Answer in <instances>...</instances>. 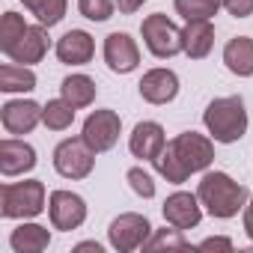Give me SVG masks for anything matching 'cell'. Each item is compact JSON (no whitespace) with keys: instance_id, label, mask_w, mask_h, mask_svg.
I'll list each match as a JSON object with an SVG mask.
<instances>
[{"instance_id":"1","label":"cell","mask_w":253,"mask_h":253,"mask_svg":"<svg viewBox=\"0 0 253 253\" xmlns=\"http://www.w3.org/2000/svg\"><path fill=\"white\" fill-rule=\"evenodd\" d=\"M197 197H200L203 209H206L211 217L229 220V217H235L238 211H244L250 194H247V188H244L241 182H235L229 173L214 170V173H206V176L200 179Z\"/></svg>"},{"instance_id":"2","label":"cell","mask_w":253,"mask_h":253,"mask_svg":"<svg viewBox=\"0 0 253 253\" xmlns=\"http://www.w3.org/2000/svg\"><path fill=\"white\" fill-rule=\"evenodd\" d=\"M203 125L214 143H238L247 134V110L241 95H223L209 101L203 110Z\"/></svg>"},{"instance_id":"3","label":"cell","mask_w":253,"mask_h":253,"mask_svg":"<svg viewBox=\"0 0 253 253\" xmlns=\"http://www.w3.org/2000/svg\"><path fill=\"white\" fill-rule=\"evenodd\" d=\"M45 206V185L39 179H27V182H12L0 188V214L9 220H27L42 214Z\"/></svg>"},{"instance_id":"4","label":"cell","mask_w":253,"mask_h":253,"mask_svg":"<svg viewBox=\"0 0 253 253\" xmlns=\"http://www.w3.org/2000/svg\"><path fill=\"white\" fill-rule=\"evenodd\" d=\"M140 36H143V45L149 48V54L158 60H170V57L182 54V30L161 12L143 18Z\"/></svg>"},{"instance_id":"5","label":"cell","mask_w":253,"mask_h":253,"mask_svg":"<svg viewBox=\"0 0 253 253\" xmlns=\"http://www.w3.org/2000/svg\"><path fill=\"white\" fill-rule=\"evenodd\" d=\"M95 167V152L84 137H66L54 149V170L63 179H86Z\"/></svg>"},{"instance_id":"6","label":"cell","mask_w":253,"mask_h":253,"mask_svg":"<svg viewBox=\"0 0 253 253\" xmlns=\"http://www.w3.org/2000/svg\"><path fill=\"white\" fill-rule=\"evenodd\" d=\"M152 235V223L146 214H137V211H125L119 217L110 220L107 226V238H110V247L119 250V253H131V250H140Z\"/></svg>"},{"instance_id":"7","label":"cell","mask_w":253,"mask_h":253,"mask_svg":"<svg viewBox=\"0 0 253 253\" xmlns=\"http://www.w3.org/2000/svg\"><path fill=\"white\" fill-rule=\"evenodd\" d=\"M119 131H122V119H119V113L110 110V107H101V110H92V113L86 116L81 137H84V140L92 146V152L98 155V152H107V149L116 146Z\"/></svg>"},{"instance_id":"8","label":"cell","mask_w":253,"mask_h":253,"mask_svg":"<svg viewBox=\"0 0 253 253\" xmlns=\"http://www.w3.org/2000/svg\"><path fill=\"white\" fill-rule=\"evenodd\" d=\"M173 152L179 155V161L185 164V170L194 176V173H206L214 161V143L211 137L206 134H197V131H182L179 137L170 140Z\"/></svg>"},{"instance_id":"9","label":"cell","mask_w":253,"mask_h":253,"mask_svg":"<svg viewBox=\"0 0 253 253\" xmlns=\"http://www.w3.org/2000/svg\"><path fill=\"white\" fill-rule=\"evenodd\" d=\"M48 214H51L54 229L72 232L86 220V203H84V197H78L72 191H54L48 197Z\"/></svg>"},{"instance_id":"10","label":"cell","mask_w":253,"mask_h":253,"mask_svg":"<svg viewBox=\"0 0 253 253\" xmlns=\"http://www.w3.org/2000/svg\"><path fill=\"white\" fill-rule=\"evenodd\" d=\"M161 211H164V220H167L170 226L182 229V232L200 226V220H203V203H200L197 194H188V191L170 194V197L164 200Z\"/></svg>"},{"instance_id":"11","label":"cell","mask_w":253,"mask_h":253,"mask_svg":"<svg viewBox=\"0 0 253 253\" xmlns=\"http://www.w3.org/2000/svg\"><path fill=\"white\" fill-rule=\"evenodd\" d=\"M104 63L116 75H128L140 66V48L128 33H110L104 39Z\"/></svg>"},{"instance_id":"12","label":"cell","mask_w":253,"mask_h":253,"mask_svg":"<svg viewBox=\"0 0 253 253\" xmlns=\"http://www.w3.org/2000/svg\"><path fill=\"white\" fill-rule=\"evenodd\" d=\"M0 122H3L6 134H30L42 122V104L30 98H15L0 107Z\"/></svg>"},{"instance_id":"13","label":"cell","mask_w":253,"mask_h":253,"mask_svg":"<svg viewBox=\"0 0 253 253\" xmlns=\"http://www.w3.org/2000/svg\"><path fill=\"white\" fill-rule=\"evenodd\" d=\"M36 167V149L18 137H3L0 140V173L6 179L24 176Z\"/></svg>"},{"instance_id":"14","label":"cell","mask_w":253,"mask_h":253,"mask_svg":"<svg viewBox=\"0 0 253 253\" xmlns=\"http://www.w3.org/2000/svg\"><path fill=\"white\" fill-rule=\"evenodd\" d=\"M137 89H140V98L149 104H170L179 95V78L170 69H149L140 78Z\"/></svg>"},{"instance_id":"15","label":"cell","mask_w":253,"mask_h":253,"mask_svg":"<svg viewBox=\"0 0 253 253\" xmlns=\"http://www.w3.org/2000/svg\"><path fill=\"white\" fill-rule=\"evenodd\" d=\"M164 146H167L164 128H161L158 122H152V119L137 122L134 131H131V137H128V149H131V155L140 158V161H155Z\"/></svg>"},{"instance_id":"16","label":"cell","mask_w":253,"mask_h":253,"mask_svg":"<svg viewBox=\"0 0 253 253\" xmlns=\"http://www.w3.org/2000/svg\"><path fill=\"white\" fill-rule=\"evenodd\" d=\"M48 54V33H45V24H30L24 30V36L6 51V57L12 63H21V66H33V63H42Z\"/></svg>"},{"instance_id":"17","label":"cell","mask_w":253,"mask_h":253,"mask_svg":"<svg viewBox=\"0 0 253 253\" xmlns=\"http://www.w3.org/2000/svg\"><path fill=\"white\" fill-rule=\"evenodd\" d=\"M95 57V39L86 30H69L57 42V60L66 66H86Z\"/></svg>"},{"instance_id":"18","label":"cell","mask_w":253,"mask_h":253,"mask_svg":"<svg viewBox=\"0 0 253 253\" xmlns=\"http://www.w3.org/2000/svg\"><path fill=\"white\" fill-rule=\"evenodd\" d=\"M211 45H214V24H211V18L188 21L182 27V54H188L191 60H206L211 54Z\"/></svg>"},{"instance_id":"19","label":"cell","mask_w":253,"mask_h":253,"mask_svg":"<svg viewBox=\"0 0 253 253\" xmlns=\"http://www.w3.org/2000/svg\"><path fill=\"white\" fill-rule=\"evenodd\" d=\"M223 63L232 75L250 78L253 75V39L250 36H235L223 48Z\"/></svg>"},{"instance_id":"20","label":"cell","mask_w":253,"mask_h":253,"mask_svg":"<svg viewBox=\"0 0 253 253\" xmlns=\"http://www.w3.org/2000/svg\"><path fill=\"white\" fill-rule=\"evenodd\" d=\"M9 244L15 253H42L51 244V232L48 226H39V223H21L12 229Z\"/></svg>"},{"instance_id":"21","label":"cell","mask_w":253,"mask_h":253,"mask_svg":"<svg viewBox=\"0 0 253 253\" xmlns=\"http://www.w3.org/2000/svg\"><path fill=\"white\" fill-rule=\"evenodd\" d=\"M60 95H63L69 104H75L78 110H81V107H89V104L95 101V81H92L89 75H69V78H63V84H60Z\"/></svg>"},{"instance_id":"22","label":"cell","mask_w":253,"mask_h":253,"mask_svg":"<svg viewBox=\"0 0 253 253\" xmlns=\"http://www.w3.org/2000/svg\"><path fill=\"white\" fill-rule=\"evenodd\" d=\"M0 89L3 92H30V89H36V72L21 63L0 66Z\"/></svg>"},{"instance_id":"23","label":"cell","mask_w":253,"mask_h":253,"mask_svg":"<svg viewBox=\"0 0 253 253\" xmlns=\"http://www.w3.org/2000/svg\"><path fill=\"white\" fill-rule=\"evenodd\" d=\"M75 104H69L63 95L60 98H51L45 107H42V122H45V128L51 131H66L72 128V122H75Z\"/></svg>"},{"instance_id":"24","label":"cell","mask_w":253,"mask_h":253,"mask_svg":"<svg viewBox=\"0 0 253 253\" xmlns=\"http://www.w3.org/2000/svg\"><path fill=\"white\" fill-rule=\"evenodd\" d=\"M24 9L30 15H36L39 24L45 27H54L66 18V6H69V0H21Z\"/></svg>"},{"instance_id":"25","label":"cell","mask_w":253,"mask_h":253,"mask_svg":"<svg viewBox=\"0 0 253 253\" xmlns=\"http://www.w3.org/2000/svg\"><path fill=\"white\" fill-rule=\"evenodd\" d=\"M152 164H155V170H158L167 182H173V185H182V182H188V176H191V173L185 170V164L179 161V155L173 152V146H170V143L158 152V158H155Z\"/></svg>"},{"instance_id":"26","label":"cell","mask_w":253,"mask_h":253,"mask_svg":"<svg viewBox=\"0 0 253 253\" xmlns=\"http://www.w3.org/2000/svg\"><path fill=\"white\" fill-rule=\"evenodd\" d=\"M176 12L185 21H203V18H214L217 9L223 6V0H173Z\"/></svg>"},{"instance_id":"27","label":"cell","mask_w":253,"mask_h":253,"mask_svg":"<svg viewBox=\"0 0 253 253\" xmlns=\"http://www.w3.org/2000/svg\"><path fill=\"white\" fill-rule=\"evenodd\" d=\"M30 24H24V18L18 12H3V18H0V51H9L27 30Z\"/></svg>"},{"instance_id":"28","label":"cell","mask_w":253,"mask_h":253,"mask_svg":"<svg viewBox=\"0 0 253 253\" xmlns=\"http://www.w3.org/2000/svg\"><path fill=\"white\" fill-rule=\"evenodd\" d=\"M185 250L188 247V241H185V235H182V229H152V235H149V241L143 244V250Z\"/></svg>"},{"instance_id":"29","label":"cell","mask_w":253,"mask_h":253,"mask_svg":"<svg viewBox=\"0 0 253 253\" xmlns=\"http://www.w3.org/2000/svg\"><path fill=\"white\" fill-rule=\"evenodd\" d=\"M116 0H78V9L86 21H107L113 15Z\"/></svg>"},{"instance_id":"30","label":"cell","mask_w":253,"mask_h":253,"mask_svg":"<svg viewBox=\"0 0 253 253\" xmlns=\"http://www.w3.org/2000/svg\"><path fill=\"white\" fill-rule=\"evenodd\" d=\"M125 179H128V185H131V191L137 197H143V200H152L155 197V182H152V176L143 167H131L128 173H125Z\"/></svg>"},{"instance_id":"31","label":"cell","mask_w":253,"mask_h":253,"mask_svg":"<svg viewBox=\"0 0 253 253\" xmlns=\"http://www.w3.org/2000/svg\"><path fill=\"white\" fill-rule=\"evenodd\" d=\"M223 9L232 18H250L253 15V0H223Z\"/></svg>"},{"instance_id":"32","label":"cell","mask_w":253,"mask_h":253,"mask_svg":"<svg viewBox=\"0 0 253 253\" xmlns=\"http://www.w3.org/2000/svg\"><path fill=\"white\" fill-rule=\"evenodd\" d=\"M143 3H146V0H116V9L122 15H134L137 9H143Z\"/></svg>"},{"instance_id":"33","label":"cell","mask_w":253,"mask_h":253,"mask_svg":"<svg viewBox=\"0 0 253 253\" xmlns=\"http://www.w3.org/2000/svg\"><path fill=\"white\" fill-rule=\"evenodd\" d=\"M211 247L232 250V238H223V235H217V238H206V241H200V250H211Z\"/></svg>"},{"instance_id":"34","label":"cell","mask_w":253,"mask_h":253,"mask_svg":"<svg viewBox=\"0 0 253 253\" xmlns=\"http://www.w3.org/2000/svg\"><path fill=\"white\" fill-rule=\"evenodd\" d=\"M244 232H247V238L253 241V211H250V209H244Z\"/></svg>"},{"instance_id":"35","label":"cell","mask_w":253,"mask_h":253,"mask_svg":"<svg viewBox=\"0 0 253 253\" xmlns=\"http://www.w3.org/2000/svg\"><path fill=\"white\" fill-rule=\"evenodd\" d=\"M75 250H92V253H101V244H98V241H81Z\"/></svg>"},{"instance_id":"36","label":"cell","mask_w":253,"mask_h":253,"mask_svg":"<svg viewBox=\"0 0 253 253\" xmlns=\"http://www.w3.org/2000/svg\"><path fill=\"white\" fill-rule=\"evenodd\" d=\"M244 209H250V211H253V194H250V203H247V206H244Z\"/></svg>"}]
</instances>
